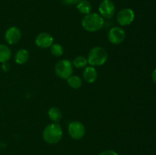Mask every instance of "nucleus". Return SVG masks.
<instances>
[{
	"label": "nucleus",
	"mask_w": 156,
	"mask_h": 155,
	"mask_svg": "<svg viewBox=\"0 0 156 155\" xmlns=\"http://www.w3.org/2000/svg\"><path fill=\"white\" fill-rule=\"evenodd\" d=\"M108 53L105 48L101 46L93 47L88 55V63L91 66H101L107 62Z\"/></svg>",
	"instance_id": "7ed1b4c3"
},
{
	"label": "nucleus",
	"mask_w": 156,
	"mask_h": 155,
	"mask_svg": "<svg viewBox=\"0 0 156 155\" xmlns=\"http://www.w3.org/2000/svg\"><path fill=\"white\" fill-rule=\"evenodd\" d=\"M68 132L72 138L74 140H80L85 136V127L80 122H72L69 125Z\"/></svg>",
	"instance_id": "39448f33"
},
{
	"label": "nucleus",
	"mask_w": 156,
	"mask_h": 155,
	"mask_svg": "<svg viewBox=\"0 0 156 155\" xmlns=\"http://www.w3.org/2000/svg\"><path fill=\"white\" fill-rule=\"evenodd\" d=\"M63 47L59 43H53V45L50 46V53L56 57H59L62 56L63 54Z\"/></svg>",
	"instance_id": "a211bd4d"
},
{
	"label": "nucleus",
	"mask_w": 156,
	"mask_h": 155,
	"mask_svg": "<svg viewBox=\"0 0 156 155\" xmlns=\"http://www.w3.org/2000/svg\"><path fill=\"white\" fill-rule=\"evenodd\" d=\"M53 43V37L48 33H40L35 38V44L39 48L47 49Z\"/></svg>",
	"instance_id": "9d476101"
},
{
	"label": "nucleus",
	"mask_w": 156,
	"mask_h": 155,
	"mask_svg": "<svg viewBox=\"0 0 156 155\" xmlns=\"http://www.w3.org/2000/svg\"><path fill=\"white\" fill-rule=\"evenodd\" d=\"M29 59V52L25 49H20L16 52L15 56V61L17 64L23 65Z\"/></svg>",
	"instance_id": "f8f14e48"
},
{
	"label": "nucleus",
	"mask_w": 156,
	"mask_h": 155,
	"mask_svg": "<svg viewBox=\"0 0 156 155\" xmlns=\"http://www.w3.org/2000/svg\"><path fill=\"white\" fill-rule=\"evenodd\" d=\"M67 83L73 89H78L82 85V80L80 77L76 75H71L66 79Z\"/></svg>",
	"instance_id": "dca6fc26"
},
{
	"label": "nucleus",
	"mask_w": 156,
	"mask_h": 155,
	"mask_svg": "<svg viewBox=\"0 0 156 155\" xmlns=\"http://www.w3.org/2000/svg\"><path fill=\"white\" fill-rule=\"evenodd\" d=\"M62 129L58 123L49 124L43 131V138L47 144H55L61 141L62 138Z\"/></svg>",
	"instance_id": "f257e3e1"
},
{
	"label": "nucleus",
	"mask_w": 156,
	"mask_h": 155,
	"mask_svg": "<svg viewBox=\"0 0 156 155\" xmlns=\"http://www.w3.org/2000/svg\"><path fill=\"white\" fill-rule=\"evenodd\" d=\"M21 37V30L18 27H15V26L9 27L5 33V40L10 45H14L19 42Z\"/></svg>",
	"instance_id": "1a4fd4ad"
},
{
	"label": "nucleus",
	"mask_w": 156,
	"mask_h": 155,
	"mask_svg": "<svg viewBox=\"0 0 156 155\" xmlns=\"http://www.w3.org/2000/svg\"><path fill=\"white\" fill-rule=\"evenodd\" d=\"M104 24V18L97 13L88 14L82 20V27L88 32L98 31L103 27Z\"/></svg>",
	"instance_id": "f03ea898"
},
{
	"label": "nucleus",
	"mask_w": 156,
	"mask_h": 155,
	"mask_svg": "<svg viewBox=\"0 0 156 155\" xmlns=\"http://www.w3.org/2000/svg\"><path fill=\"white\" fill-rule=\"evenodd\" d=\"M84 80L88 83H94L98 78V71L94 66L85 67L82 73Z\"/></svg>",
	"instance_id": "9b49d317"
},
{
	"label": "nucleus",
	"mask_w": 156,
	"mask_h": 155,
	"mask_svg": "<svg viewBox=\"0 0 156 155\" xmlns=\"http://www.w3.org/2000/svg\"><path fill=\"white\" fill-rule=\"evenodd\" d=\"M81 0H62V3L66 5H73V4H77Z\"/></svg>",
	"instance_id": "aec40b11"
},
{
	"label": "nucleus",
	"mask_w": 156,
	"mask_h": 155,
	"mask_svg": "<svg viewBox=\"0 0 156 155\" xmlns=\"http://www.w3.org/2000/svg\"><path fill=\"white\" fill-rule=\"evenodd\" d=\"M98 10L102 18L109 19L115 13V5L111 0H103L99 5Z\"/></svg>",
	"instance_id": "0eeeda50"
},
{
	"label": "nucleus",
	"mask_w": 156,
	"mask_h": 155,
	"mask_svg": "<svg viewBox=\"0 0 156 155\" xmlns=\"http://www.w3.org/2000/svg\"><path fill=\"white\" fill-rule=\"evenodd\" d=\"M77 9L80 13L86 15L91 13V5L88 0H81L77 3Z\"/></svg>",
	"instance_id": "4468645a"
},
{
	"label": "nucleus",
	"mask_w": 156,
	"mask_h": 155,
	"mask_svg": "<svg viewBox=\"0 0 156 155\" xmlns=\"http://www.w3.org/2000/svg\"><path fill=\"white\" fill-rule=\"evenodd\" d=\"M48 116L53 122H58L62 117V112L60 109L56 106H53L48 111Z\"/></svg>",
	"instance_id": "2eb2a0df"
},
{
	"label": "nucleus",
	"mask_w": 156,
	"mask_h": 155,
	"mask_svg": "<svg viewBox=\"0 0 156 155\" xmlns=\"http://www.w3.org/2000/svg\"><path fill=\"white\" fill-rule=\"evenodd\" d=\"M73 64L68 59L59 60L55 65V73L62 79H67L73 74Z\"/></svg>",
	"instance_id": "20e7f679"
},
{
	"label": "nucleus",
	"mask_w": 156,
	"mask_h": 155,
	"mask_svg": "<svg viewBox=\"0 0 156 155\" xmlns=\"http://www.w3.org/2000/svg\"><path fill=\"white\" fill-rule=\"evenodd\" d=\"M99 155H119L116 151L113 150H106L102 151L101 153H99Z\"/></svg>",
	"instance_id": "6ab92c4d"
},
{
	"label": "nucleus",
	"mask_w": 156,
	"mask_h": 155,
	"mask_svg": "<svg viewBox=\"0 0 156 155\" xmlns=\"http://www.w3.org/2000/svg\"><path fill=\"white\" fill-rule=\"evenodd\" d=\"M12 56V50L8 46L0 43V62L6 63Z\"/></svg>",
	"instance_id": "ddd939ff"
},
{
	"label": "nucleus",
	"mask_w": 156,
	"mask_h": 155,
	"mask_svg": "<svg viewBox=\"0 0 156 155\" xmlns=\"http://www.w3.org/2000/svg\"><path fill=\"white\" fill-rule=\"evenodd\" d=\"M126 37V33L119 27H114L109 30L108 34V40L114 45H118L123 42Z\"/></svg>",
	"instance_id": "6e6552de"
},
{
	"label": "nucleus",
	"mask_w": 156,
	"mask_h": 155,
	"mask_svg": "<svg viewBox=\"0 0 156 155\" xmlns=\"http://www.w3.org/2000/svg\"><path fill=\"white\" fill-rule=\"evenodd\" d=\"M88 64V59L85 56H76L73 61V65H74L77 68H85Z\"/></svg>",
	"instance_id": "f3484780"
},
{
	"label": "nucleus",
	"mask_w": 156,
	"mask_h": 155,
	"mask_svg": "<svg viewBox=\"0 0 156 155\" xmlns=\"http://www.w3.org/2000/svg\"><path fill=\"white\" fill-rule=\"evenodd\" d=\"M135 18V13L131 9L125 8L121 9L117 15V21L120 25H129Z\"/></svg>",
	"instance_id": "423d86ee"
},
{
	"label": "nucleus",
	"mask_w": 156,
	"mask_h": 155,
	"mask_svg": "<svg viewBox=\"0 0 156 155\" xmlns=\"http://www.w3.org/2000/svg\"><path fill=\"white\" fill-rule=\"evenodd\" d=\"M152 80H153V81L156 84V68L155 69H154V71H152Z\"/></svg>",
	"instance_id": "412c9836"
}]
</instances>
